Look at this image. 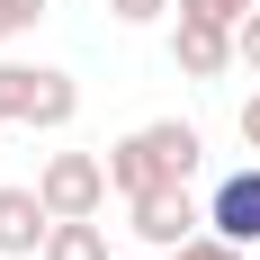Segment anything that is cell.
Segmentation results:
<instances>
[{"mask_svg":"<svg viewBox=\"0 0 260 260\" xmlns=\"http://www.w3.org/2000/svg\"><path fill=\"white\" fill-rule=\"evenodd\" d=\"M45 234H54L45 188H0V260H36Z\"/></svg>","mask_w":260,"mask_h":260,"instance_id":"5","label":"cell"},{"mask_svg":"<svg viewBox=\"0 0 260 260\" xmlns=\"http://www.w3.org/2000/svg\"><path fill=\"white\" fill-rule=\"evenodd\" d=\"M0 18H9V27H36V18H45V0H0Z\"/></svg>","mask_w":260,"mask_h":260,"instance_id":"14","label":"cell"},{"mask_svg":"<svg viewBox=\"0 0 260 260\" xmlns=\"http://www.w3.org/2000/svg\"><path fill=\"white\" fill-rule=\"evenodd\" d=\"M198 161H207L198 126H188V117H153V126H135L126 144H108V180H117V198H144V188L198 180Z\"/></svg>","mask_w":260,"mask_h":260,"instance_id":"1","label":"cell"},{"mask_svg":"<svg viewBox=\"0 0 260 260\" xmlns=\"http://www.w3.org/2000/svg\"><path fill=\"white\" fill-rule=\"evenodd\" d=\"M207 224H215L224 242H242V251L260 242V161H242V171H224V180H215V198H207Z\"/></svg>","mask_w":260,"mask_h":260,"instance_id":"4","label":"cell"},{"mask_svg":"<svg viewBox=\"0 0 260 260\" xmlns=\"http://www.w3.org/2000/svg\"><path fill=\"white\" fill-rule=\"evenodd\" d=\"M0 36H18V27H9V18H0Z\"/></svg>","mask_w":260,"mask_h":260,"instance_id":"16","label":"cell"},{"mask_svg":"<svg viewBox=\"0 0 260 260\" xmlns=\"http://www.w3.org/2000/svg\"><path fill=\"white\" fill-rule=\"evenodd\" d=\"M171 63H180L188 81H215L224 63H242V45H234V27H215V18H180V36H171Z\"/></svg>","mask_w":260,"mask_h":260,"instance_id":"6","label":"cell"},{"mask_svg":"<svg viewBox=\"0 0 260 260\" xmlns=\"http://www.w3.org/2000/svg\"><path fill=\"white\" fill-rule=\"evenodd\" d=\"M72 117H81V81L72 72H27V126H72Z\"/></svg>","mask_w":260,"mask_h":260,"instance_id":"7","label":"cell"},{"mask_svg":"<svg viewBox=\"0 0 260 260\" xmlns=\"http://www.w3.org/2000/svg\"><path fill=\"white\" fill-rule=\"evenodd\" d=\"M36 188H45L54 215H99L117 180H108V153H54L45 171H36Z\"/></svg>","mask_w":260,"mask_h":260,"instance_id":"2","label":"cell"},{"mask_svg":"<svg viewBox=\"0 0 260 260\" xmlns=\"http://www.w3.org/2000/svg\"><path fill=\"white\" fill-rule=\"evenodd\" d=\"M242 144H251V153H260V90H251V99H242Z\"/></svg>","mask_w":260,"mask_h":260,"instance_id":"15","label":"cell"},{"mask_svg":"<svg viewBox=\"0 0 260 260\" xmlns=\"http://www.w3.org/2000/svg\"><path fill=\"white\" fill-rule=\"evenodd\" d=\"M108 9H117V18H126V27H153L161 9H180V0H108Z\"/></svg>","mask_w":260,"mask_h":260,"instance_id":"12","label":"cell"},{"mask_svg":"<svg viewBox=\"0 0 260 260\" xmlns=\"http://www.w3.org/2000/svg\"><path fill=\"white\" fill-rule=\"evenodd\" d=\"M0 126H27V63H0Z\"/></svg>","mask_w":260,"mask_h":260,"instance_id":"9","label":"cell"},{"mask_svg":"<svg viewBox=\"0 0 260 260\" xmlns=\"http://www.w3.org/2000/svg\"><path fill=\"white\" fill-rule=\"evenodd\" d=\"M171 260H242V242H224V234L207 224V234H188V242H180Z\"/></svg>","mask_w":260,"mask_h":260,"instance_id":"11","label":"cell"},{"mask_svg":"<svg viewBox=\"0 0 260 260\" xmlns=\"http://www.w3.org/2000/svg\"><path fill=\"white\" fill-rule=\"evenodd\" d=\"M234 45H242V63H251V72H260V9H251V18L234 27Z\"/></svg>","mask_w":260,"mask_h":260,"instance_id":"13","label":"cell"},{"mask_svg":"<svg viewBox=\"0 0 260 260\" xmlns=\"http://www.w3.org/2000/svg\"><path fill=\"white\" fill-rule=\"evenodd\" d=\"M126 215H135V242H153V251H180L188 234H207V207H188V180L126 198Z\"/></svg>","mask_w":260,"mask_h":260,"instance_id":"3","label":"cell"},{"mask_svg":"<svg viewBox=\"0 0 260 260\" xmlns=\"http://www.w3.org/2000/svg\"><path fill=\"white\" fill-rule=\"evenodd\" d=\"M45 260H117V251H108V224H99V215H54Z\"/></svg>","mask_w":260,"mask_h":260,"instance_id":"8","label":"cell"},{"mask_svg":"<svg viewBox=\"0 0 260 260\" xmlns=\"http://www.w3.org/2000/svg\"><path fill=\"white\" fill-rule=\"evenodd\" d=\"M260 0H180V18H215V27H242Z\"/></svg>","mask_w":260,"mask_h":260,"instance_id":"10","label":"cell"}]
</instances>
